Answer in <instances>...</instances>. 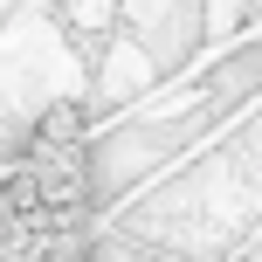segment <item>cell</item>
Returning <instances> with one entry per match:
<instances>
[{"instance_id": "cell-1", "label": "cell", "mask_w": 262, "mask_h": 262, "mask_svg": "<svg viewBox=\"0 0 262 262\" xmlns=\"http://www.w3.org/2000/svg\"><path fill=\"white\" fill-rule=\"evenodd\" d=\"M90 118L55 104L0 186V262H90Z\"/></svg>"}]
</instances>
